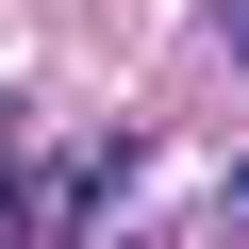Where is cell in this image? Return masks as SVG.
Returning <instances> with one entry per match:
<instances>
[{
    "label": "cell",
    "mask_w": 249,
    "mask_h": 249,
    "mask_svg": "<svg viewBox=\"0 0 249 249\" xmlns=\"http://www.w3.org/2000/svg\"><path fill=\"white\" fill-rule=\"evenodd\" d=\"M0 232H17V133H0Z\"/></svg>",
    "instance_id": "6da1fadb"
}]
</instances>
